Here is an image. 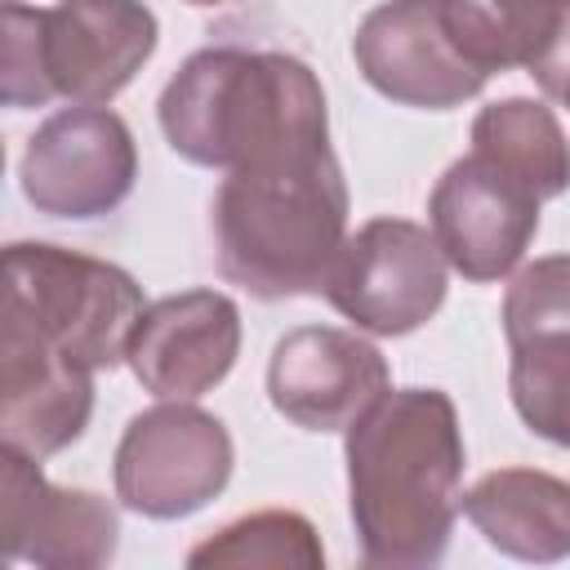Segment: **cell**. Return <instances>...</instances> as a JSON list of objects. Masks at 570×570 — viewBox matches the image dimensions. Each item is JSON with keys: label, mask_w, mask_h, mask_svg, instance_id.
<instances>
[{"label": "cell", "mask_w": 570, "mask_h": 570, "mask_svg": "<svg viewBox=\"0 0 570 570\" xmlns=\"http://www.w3.org/2000/svg\"><path fill=\"white\" fill-rule=\"evenodd\" d=\"M387 387L383 352L338 325H298L267 361V396L303 432H347Z\"/></svg>", "instance_id": "4fadbf2b"}, {"label": "cell", "mask_w": 570, "mask_h": 570, "mask_svg": "<svg viewBox=\"0 0 570 570\" xmlns=\"http://www.w3.org/2000/svg\"><path fill=\"white\" fill-rule=\"evenodd\" d=\"M530 76L539 80V89H543L552 102H561V107L570 111V0L561 4L557 31H552V40L543 45V53L534 58Z\"/></svg>", "instance_id": "d6986e66"}, {"label": "cell", "mask_w": 570, "mask_h": 570, "mask_svg": "<svg viewBox=\"0 0 570 570\" xmlns=\"http://www.w3.org/2000/svg\"><path fill=\"white\" fill-rule=\"evenodd\" d=\"M240 356V307L223 289H183L142 307L129 338L134 379L160 401H196Z\"/></svg>", "instance_id": "5bb4252c"}, {"label": "cell", "mask_w": 570, "mask_h": 570, "mask_svg": "<svg viewBox=\"0 0 570 570\" xmlns=\"http://www.w3.org/2000/svg\"><path fill=\"white\" fill-rule=\"evenodd\" d=\"M347 508L361 561L423 570L450 548L463 512V428L441 387H387L343 441Z\"/></svg>", "instance_id": "6da1fadb"}, {"label": "cell", "mask_w": 570, "mask_h": 570, "mask_svg": "<svg viewBox=\"0 0 570 570\" xmlns=\"http://www.w3.org/2000/svg\"><path fill=\"white\" fill-rule=\"evenodd\" d=\"M508 392L521 423L570 450V254L525 263L503 294Z\"/></svg>", "instance_id": "30bf717a"}, {"label": "cell", "mask_w": 570, "mask_h": 570, "mask_svg": "<svg viewBox=\"0 0 570 570\" xmlns=\"http://www.w3.org/2000/svg\"><path fill=\"white\" fill-rule=\"evenodd\" d=\"M236 468L223 419L191 401H160L120 432L111 481L116 499L147 521H183L214 503Z\"/></svg>", "instance_id": "8992f818"}, {"label": "cell", "mask_w": 570, "mask_h": 570, "mask_svg": "<svg viewBox=\"0 0 570 570\" xmlns=\"http://www.w3.org/2000/svg\"><path fill=\"white\" fill-rule=\"evenodd\" d=\"M142 307V285L107 258L45 240L4 249V312L94 374L125 361Z\"/></svg>", "instance_id": "5b68a950"}, {"label": "cell", "mask_w": 570, "mask_h": 570, "mask_svg": "<svg viewBox=\"0 0 570 570\" xmlns=\"http://www.w3.org/2000/svg\"><path fill=\"white\" fill-rule=\"evenodd\" d=\"M539 196L494 160L459 156L428 196V223L445 263L463 281H503L539 232Z\"/></svg>", "instance_id": "8fae6325"}, {"label": "cell", "mask_w": 570, "mask_h": 570, "mask_svg": "<svg viewBox=\"0 0 570 570\" xmlns=\"http://www.w3.org/2000/svg\"><path fill=\"white\" fill-rule=\"evenodd\" d=\"M472 151L525 183L539 200L570 191V138L548 102L499 98L472 120Z\"/></svg>", "instance_id": "e0dca14e"}, {"label": "cell", "mask_w": 570, "mask_h": 570, "mask_svg": "<svg viewBox=\"0 0 570 570\" xmlns=\"http://www.w3.org/2000/svg\"><path fill=\"white\" fill-rule=\"evenodd\" d=\"M160 22L142 0H4V102L13 111L67 98L107 107L156 53Z\"/></svg>", "instance_id": "277c9868"}, {"label": "cell", "mask_w": 570, "mask_h": 570, "mask_svg": "<svg viewBox=\"0 0 570 570\" xmlns=\"http://www.w3.org/2000/svg\"><path fill=\"white\" fill-rule=\"evenodd\" d=\"M94 414V370L4 312L0 330V436L36 459L67 450Z\"/></svg>", "instance_id": "9a60e30c"}, {"label": "cell", "mask_w": 570, "mask_h": 570, "mask_svg": "<svg viewBox=\"0 0 570 570\" xmlns=\"http://www.w3.org/2000/svg\"><path fill=\"white\" fill-rule=\"evenodd\" d=\"M214 263L254 298L325 294L347 245V183L334 147L232 169L209 200Z\"/></svg>", "instance_id": "3957f363"}, {"label": "cell", "mask_w": 570, "mask_h": 570, "mask_svg": "<svg viewBox=\"0 0 570 570\" xmlns=\"http://www.w3.org/2000/svg\"><path fill=\"white\" fill-rule=\"evenodd\" d=\"M356 71L401 107L450 111L485 89V71L459 45L445 0H383L352 36Z\"/></svg>", "instance_id": "9c48e42d"}, {"label": "cell", "mask_w": 570, "mask_h": 570, "mask_svg": "<svg viewBox=\"0 0 570 570\" xmlns=\"http://www.w3.org/2000/svg\"><path fill=\"white\" fill-rule=\"evenodd\" d=\"M445 289L450 263L432 227L410 218L361 223L325 281L330 307L379 338H401L428 325L441 312Z\"/></svg>", "instance_id": "52a82bcc"}, {"label": "cell", "mask_w": 570, "mask_h": 570, "mask_svg": "<svg viewBox=\"0 0 570 570\" xmlns=\"http://www.w3.org/2000/svg\"><path fill=\"white\" fill-rule=\"evenodd\" d=\"M187 566H298V570H316L325 566V548L316 525L303 512H285V508H263L249 517L227 521L218 534H209L205 543H196L187 552Z\"/></svg>", "instance_id": "ac0fdd59"}, {"label": "cell", "mask_w": 570, "mask_h": 570, "mask_svg": "<svg viewBox=\"0 0 570 570\" xmlns=\"http://www.w3.org/2000/svg\"><path fill=\"white\" fill-rule=\"evenodd\" d=\"M138 178V147L111 107L53 111L22 151L18 183L36 214L89 223L125 205Z\"/></svg>", "instance_id": "ba28073f"}, {"label": "cell", "mask_w": 570, "mask_h": 570, "mask_svg": "<svg viewBox=\"0 0 570 570\" xmlns=\"http://www.w3.org/2000/svg\"><path fill=\"white\" fill-rule=\"evenodd\" d=\"M463 517L476 534L517 561H566L570 557V481L539 468L485 472L463 494Z\"/></svg>", "instance_id": "2e32d148"}, {"label": "cell", "mask_w": 570, "mask_h": 570, "mask_svg": "<svg viewBox=\"0 0 570 570\" xmlns=\"http://www.w3.org/2000/svg\"><path fill=\"white\" fill-rule=\"evenodd\" d=\"M187 4H227V0H187Z\"/></svg>", "instance_id": "ffe728a7"}, {"label": "cell", "mask_w": 570, "mask_h": 570, "mask_svg": "<svg viewBox=\"0 0 570 570\" xmlns=\"http://www.w3.org/2000/svg\"><path fill=\"white\" fill-rule=\"evenodd\" d=\"M0 534L9 561L45 570H94L116 557L120 517L94 490L45 481L40 459L0 445Z\"/></svg>", "instance_id": "7c38bea8"}, {"label": "cell", "mask_w": 570, "mask_h": 570, "mask_svg": "<svg viewBox=\"0 0 570 570\" xmlns=\"http://www.w3.org/2000/svg\"><path fill=\"white\" fill-rule=\"evenodd\" d=\"M160 134L200 169H240L330 147V111L316 71L281 49H196L160 89Z\"/></svg>", "instance_id": "7a4b0ae2"}]
</instances>
